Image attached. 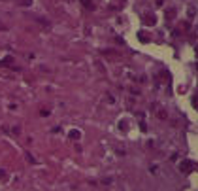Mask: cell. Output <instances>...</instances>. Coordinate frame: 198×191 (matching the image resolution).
<instances>
[{
  "mask_svg": "<svg viewBox=\"0 0 198 191\" xmlns=\"http://www.w3.org/2000/svg\"><path fill=\"white\" fill-rule=\"evenodd\" d=\"M0 29H4V25H2V23H0Z\"/></svg>",
  "mask_w": 198,
  "mask_h": 191,
  "instance_id": "7a4b0ae2",
  "label": "cell"
},
{
  "mask_svg": "<svg viewBox=\"0 0 198 191\" xmlns=\"http://www.w3.org/2000/svg\"><path fill=\"white\" fill-rule=\"evenodd\" d=\"M83 4H85V8H93V2H91V0H81Z\"/></svg>",
  "mask_w": 198,
  "mask_h": 191,
  "instance_id": "6da1fadb",
  "label": "cell"
}]
</instances>
